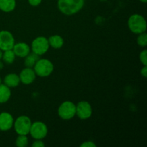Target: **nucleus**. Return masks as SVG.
I'll return each instance as SVG.
<instances>
[{
    "label": "nucleus",
    "instance_id": "obj_12",
    "mask_svg": "<svg viewBox=\"0 0 147 147\" xmlns=\"http://www.w3.org/2000/svg\"><path fill=\"white\" fill-rule=\"evenodd\" d=\"M12 50L16 56L20 57H25L30 53V48L27 44L24 42H19L14 45Z\"/></svg>",
    "mask_w": 147,
    "mask_h": 147
},
{
    "label": "nucleus",
    "instance_id": "obj_19",
    "mask_svg": "<svg viewBox=\"0 0 147 147\" xmlns=\"http://www.w3.org/2000/svg\"><path fill=\"white\" fill-rule=\"evenodd\" d=\"M28 144V138L27 135H19L16 139V145L18 147H25Z\"/></svg>",
    "mask_w": 147,
    "mask_h": 147
},
{
    "label": "nucleus",
    "instance_id": "obj_24",
    "mask_svg": "<svg viewBox=\"0 0 147 147\" xmlns=\"http://www.w3.org/2000/svg\"><path fill=\"white\" fill-rule=\"evenodd\" d=\"M28 2L32 7H37L41 4L42 0H28Z\"/></svg>",
    "mask_w": 147,
    "mask_h": 147
},
{
    "label": "nucleus",
    "instance_id": "obj_4",
    "mask_svg": "<svg viewBox=\"0 0 147 147\" xmlns=\"http://www.w3.org/2000/svg\"><path fill=\"white\" fill-rule=\"evenodd\" d=\"M14 127L18 135H27L30 133L32 122L27 116H20L14 121Z\"/></svg>",
    "mask_w": 147,
    "mask_h": 147
},
{
    "label": "nucleus",
    "instance_id": "obj_5",
    "mask_svg": "<svg viewBox=\"0 0 147 147\" xmlns=\"http://www.w3.org/2000/svg\"><path fill=\"white\" fill-rule=\"evenodd\" d=\"M76 113V106L71 101H65L59 106L58 115L63 120L73 119Z\"/></svg>",
    "mask_w": 147,
    "mask_h": 147
},
{
    "label": "nucleus",
    "instance_id": "obj_8",
    "mask_svg": "<svg viewBox=\"0 0 147 147\" xmlns=\"http://www.w3.org/2000/svg\"><path fill=\"white\" fill-rule=\"evenodd\" d=\"M14 44V38L10 32L0 31V49L2 51L12 50Z\"/></svg>",
    "mask_w": 147,
    "mask_h": 147
},
{
    "label": "nucleus",
    "instance_id": "obj_1",
    "mask_svg": "<svg viewBox=\"0 0 147 147\" xmlns=\"http://www.w3.org/2000/svg\"><path fill=\"white\" fill-rule=\"evenodd\" d=\"M84 2V0H58L57 7L63 14L73 15L83 8Z\"/></svg>",
    "mask_w": 147,
    "mask_h": 147
},
{
    "label": "nucleus",
    "instance_id": "obj_20",
    "mask_svg": "<svg viewBox=\"0 0 147 147\" xmlns=\"http://www.w3.org/2000/svg\"><path fill=\"white\" fill-rule=\"evenodd\" d=\"M137 43L141 47H146L147 45V34L145 32L139 34L137 38Z\"/></svg>",
    "mask_w": 147,
    "mask_h": 147
},
{
    "label": "nucleus",
    "instance_id": "obj_27",
    "mask_svg": "<svg viewBox=\"0 0 147 147\" xmlns=\"http://www.w3.org/2000/svg\"><path fill=\"white\" fill-rule=\"evenodd\" d=\"M2 55H3V53H2V50L0 49V60L1 59V57H2Z\"/></svg>",
    "mask_w": 147,
    "mask_h": 147
},
{
    "label": "nucleus",
    "instance_id": "obj_6",
    "mask_svg": "<svg viewBox=\"0 0 147 147\" xmlns=\"http://www.w3.org/2000/svg\"><path fill=\"white\" fill-rule=\"evenodd\" d=\"M50 45L48 40L45 37H37L32 42V52L38 55H42L47 53Z\"/></svg>",
    "mask_w": 147,
    "mask_h": 147
},
{
    "label": "nucleus",
    "instance_id": "obj_28",
    "mask_svg": "<svg viewBox=\"0 0 147 147\" xmlns=\"http://www.w3.org/2000/svg\"><path fill=\"white\" fill-rule=\"evenodd\" d=\"M140 1H142V2L143 3H146L147 2V0H139Z\"/></svg>",
    "mask_w": 147,
    "mask_h": 147
},
{
    "label": "nucleus",
    "instance_id": "obj_25",
    "mask_svg": "<svg viewBox=\"0 0 147 147\" xmlns=\"http://www.w3.org/2000/svg\"><path fill=\"white\" fill-rule=\"evenodd\" d=\"M141 74L143 77H147V65H144V67L141 70Z\"/></svg>",
    "mask_w": 147,
    "mask_h": 147
},
{
    "label": "nucleus",
    "instance_id": "obj_17",
    "mask_svg": "<svg viewBox=\"0 0 147 147\" xmlns=\"http://www.w3.org/2000/svg\"><path fill=\"white\" fill-rule=\"evenodd\" d=\"M39 60V55L32 53L31 54L29 53L25 57V60H24V65L27 67H33L37 63V60Z\"/></svg>",
    "mask_w": 147,
    "mask_h": 147
},
{
    "label": "nucleus",
    "instance_id": "obj_13",
    "mask_svg": "<svg viewBox=\"0 0 147 147\" xmlns=\"http://www.w3.org/2000/svg\"><path fill=\"white\" fill-rule=\"evenodd\" d=\"M4 84L8 86L9 88L17 87L20 84V77L17 74H14V73L8 74L4 78Z\"/></svg>",
    "mask_w": 147,
    "mask_h": 147
},
{
    "label": "nucleus",
    "instance_id": "obj_10",
    "mask_svg": "<svg viewBox=\"0 0 147 147\" xmlns=\"http://www.w3.org/2000/svg\"><path fill=\"white\" fill-rule=\"evenodd\" d=\"M14 124V119L9 113L2 112L0 113V131H7L11 129Z\"/></svg>",
    "mask_w": 147,
    "mask_h": 147
},
{
    "label": "nucleus",
    "instance_id": "obj_26",
    "mask_svg": "<svg viewBox=\"0 0 147 147\" xmlns=\"http://www.w3.org/2000/svg\"><path fill=\"white\" fill-rule=\"evenodd\" d=\"M3 67H4V65H3V63L0 61V70H1V69L3 68Z\"/></svg>",
    "mask_w": 147,
    "mask_h": 147
},
{
    "label": "nucleus",
    "instance_id": "obj_18",
    "mask_svg": "<svg viewBox=\"0 0 147 147\" xmlns=\"http://www.w3.org/2000/svg\"><path fill=\"white\" fill-rule=\"evenodd\" d=\"M4 53H3L2 57L4 62L7 64H11L13 63V62L14 61V59H15V54H14V51L12 50H8L4 51Z\"/></svg>",
    "mask_w": 147,
    "mask_h": 147
},
{
    "label": "nucleus",
    "instance_id": "obj_23",
    "mask_svg": "<svg viewBox=\"0 0 147 147\" xmlns=\"http://www.w3.org/2000/svg\"><path fill=\"white\" fill-rule=\"evenodd\" d=\"M80 147H96V144L91 141H87L81 144Z\"/></svg>",
    "mask_w": 147,
    "mask_h": 147
},
{
    "label": "nucleus",
    "instance_id": "obj_21",
    "mask_svg": "<svg viewBox=\"0 0 147 147\" xmlns=\"http://www.w3.org/2000/svg\"><path fill=\"white\" fill-rule=\"evenodd\" d=\"M139 60L144 65H147V50H144L139 54Z\"/></svg>",
    "mask_w": 147,
    "mask_h": 147
},
{
    "label": "nucleus",
    "instance_id": "obj_3",
    "mask_svg": "<svg viewBox=\"0 0 147 147\" xmlns=\"http://www.w3.org/2000/svg\"><path fill=\"white\" fill-rule=\"evenodd\" d=\"M54 70V66L47 59H39L34 66V71L36 75L40 77L49 76Z\"/></svg>",
    "mask_w": 147,
    "mask_h": 147
},
{
    "label": "nucleus",
    "instance_id": "obj_22",
    "mask_svg": "<svg viewBox=\"0 0 147 147\" xmlns=\"http://www.w3.org/2000/svg\"><path fill=\"white\" fill-rule=\"evenodd\" d=\"M45 146L44 142L41 141V139H36L35 142L32 144V146L33 147H44Z\"/></svg>",
    "mask_w": 147,
    "mask_h": 147
},
{
    "label": "nucleus",
    "instance_id": "obj_11",
    "mask_svg": "<svg viewBox=\"0 0 147 147\" xmlns=\"http://www.w3.org/2000/svg\"><path fill=\"white\" fill-rule=\"evenodd\" d=\"M20 80L23 84L24 85H29L31 84L36 78V74L34 73V70L31 67H27L23 69L20 73Z\"/></svg>",
    "mask_w": 147,
    "mask_h": 147
},
{
    "label": "nucleus",
    "instance_id": "obj_29",
    "mask_svg": "<svg viewBox=\"0 0 147 147\" xmlns=\"http://www.w3.org/2000/svg\"><path fill=\"white\" fill-rule=\"evenodd\" d=\"M0 84H1V78H0Z\"/></svg>",
    "mask_w": 147,
    "mask_h": 147
},
{
    "label": "nucleus",
    "instance_id": "obj_15",
    "mask_svg": "<svg viewBox=\"0 0 147 147\" xmlns=\"http://www.w3.org/2000/svg\"><path fill=\"white\" fill-rule=\"evenodd\" d=\"M11 97V90L5 84H0V103H4Z\"/></svg>",
    "mask_w": 147,
    "mask_h": 147
},
{
    "label": "nucleus",
    "instance_id": "obj_14",
    "mask_svg": "<svg viewBox=\"0 0 147 147\" xmlns=\"http://www.w3.org/2000/svg\"><path fill=\"white\" fill-rule=\"evenodd\" d=\"M15 7V0H0V10L4 12L12 11Z\"/></svg>",
    "mask_w": 147,
    "mask_h": 147
},
{
    "label": "nucleus",
    "instance_id": "obj_7",
    "mask_svg": "<svg viewBox=\"0 0 147 147\" xmlns=\"http://www.w3.org/2000/svg\"><path fill=\"white\" fill-rule=\"evenodd\" d=\"M34 139H44L47 134V127L45 123L41 121H36L32 123L30 133Z\"/></svg>",
    "mask_w": 147,
    "mask_h": 147
},
{
    "label": "nucleus",
    "instance_id": "obj_16",
    "mask_svg": "<svg viewBox=\"0 0 147 147\" xmlns=\"http://www.w3.org/2000/svg\"><path fill=\"white\" fill-rule=\"evenodd\" d=\"M48 42L51 47H53L55 49H59L63 47L64 44V40L63 37L60 35H53L50 36L48 39Z\"/></svg>",
    "mask_w": 147,
    "mask_h": 147
},
{
    "label": "nucleus",
    "instance_id": "obj_9",
    "mask_svg": "<svg viewBox=\"0 0 147 147\" xmlns=\"http://www.w3.org/2000/svg\"><path fill=\"white\" fill-rule=\"evenodd\" d=\"M76 114L81 120H86L89 119L92 115V107L88 101L82 100L76 106Z\"/></svg>",
    "mask_w": 147,
    "mask_h": 147
},
{
    "label": "nucleus",
    "instance_id": "obj_2",
    "mask_svg": "<svg viewBox=\"0 0 147 147\" xmlns=\"http://www.w3.org/2000/svg\"><path fill=\"white\" fill-rule=\"evenodd\" d=\"M128 26L131 31L134 34H141L146 31V22L143 16L134 14L129 17Z\"/></svg>",
    "mask_w": 147,
    "mask_h": 147
}]
</instances>
